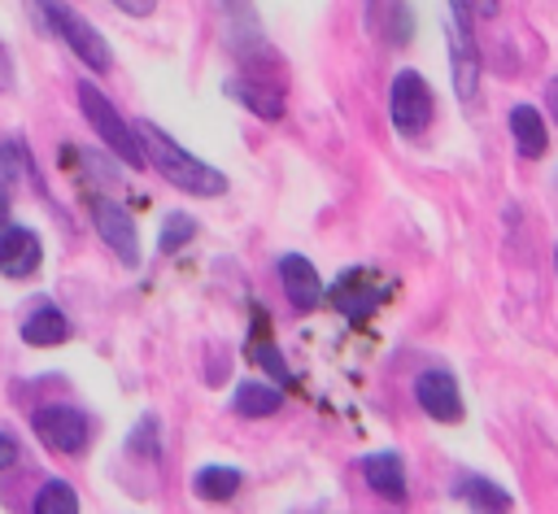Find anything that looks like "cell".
I'll return each instance as SVG.
<instances>
[{
  "mask_svg": "<svg viewBox=\"0 0 558 514\" xmlns=\"http://www.w3.org/2000/svg\"><path fill=\"white\" fill-rule=\"evenodd\" d=\"M135 135H140V148H144L148 166H157V174L166 183H174L179 192H192V196H222L227 192V174L214 170L209 161L192 157L187 148H179L161 126L135 122Z\"/></svg>",
  "mask_w": 558,
  "mask_h": 514,
  "instance_id": "cell-1",
  "label": "cell"
},
{
  "mask_svg": "<svg viewBox=\"0 0 558 514\" xmlns=\"http://www.w3.org/2000/svg\"><path fill=\"white\" fill-rule=\"evenodd\" d=\"M78 109L87 113V122L96 126V135L126 161V166H148V157H144V148H140V135H135V126H126L122 122V113L105 100V91L100 87H92V83H78Z\"/></svg>",
  "mask_w": 558,
  "mask_h": 514,
  "instance_id": "cell-2",
  "label": "cell"
},
{
  "mask_svg": "<svg viewBox=\"0 0 558 514\" xmlns=\"http://www.w3.org/2000/svg\"><path fill=\"white\" fill-rule=\"evenodd\" d=\"M436 105H432V87L418 70H401L392 78V91H388V118L401 135H418L427 122H432Z\"/></svg>",
  "mask_w": 558,
  "mask_h": 514,
  "instance_id": "cell-3",
  "label": "cell"
},
{
  "mask_svg": "<svg viewBox=\"0 0 558 514\" xmlns=\"http://www.w3.org/2000/svg\"><path fill=\"white\" fill-rule=\"evenodd\" d=\"M31 427L48 449L70 453V457L87 449V431H92V423H87V414L78 405H39L31 414Z\"/></svg>",
  "mask_w": 558,
  "mask_h": 514,
  "instance_id": "cell-4",
  "label": "cell"
},
{
  "mask_svg": "<svg viewBox=\"0 0 558 514\" xmlns=\"http://www.w3.org/2000/svg\"><path fill=\"white\" fill-rule=\"evenodd\" d=\"M471 4H453L449 9V52H453V87L462 100H475L480 91V48H475V35H471Z\"/></svg>",
  "mask_w": 558,
  "mask_h": 514,
  "instance_id": "cell-5",
  "label": "cell"
},
{
  "mask_svg": "<svg viewBox=\"0 0 558 514\" xmlns=\"http://www.w3.org/2000/svg\"><path fill=\"white\" fill-rule=\"evenodd\" d=\"M87 209H92V222H96L100 240H105L126 266H135V261H140V240H135L131 213H126L118 200H109V196H87Z\"/></svg>",
  "mask_w": 558,
  "mask_h": 514,
  "instance_id": "cell-6",
  "label": "cell"
},
{
  "mask_svg": "<svg viewBox=\"0 0 558 514\" xmlns=\"http://www.w3.org/2000/svg\"><path fill=\"white\" fill-rule=\"evenodd\" d=\"M44 13H48V22L65 35V44H70V48H74L92 70H109L113 52H109V44L100 39V30H96V26H87V22H83L78 13H70L65 4H48Z\"/></svg>",
  "mask_w": 558,
  "mask_h": 514,
  "instance_id": "cell-7",
  "label": "cell"
},
{
  "mask_svg": "<svg viewBox=\"0 0 558 514\" xmlns=\"http://www.w3.org/2000/svg\"><path fill=\"white\" fill-rule=\"evenodd\" d=\"M414 396L423 405V414H432L436 423H458L462 418V396L449 370H423L414 379Z\"/></svg>",
  "mask_w": 558,
  "mask_h": 514,
  "instance_id": "cell-8",
  "label": "cell"
},
{
  "mask_svg": "<svg viewBox=\"0 0 558 514\" xmlns=\"http://www.w3.org/2000/svg\"><path fill=\"white\" fill-rule=\"evenodd\" d=\"M44 261V248H39V235L31 227H0V274L9 279H26L35 274Z\"/></svg>",
  "mask_w": 558,
  "mask_h": 514,
  "instance_id": "cell-9",
  "label": "cell"
},
{
  "mask_svg": "<svg viewBox=\"0 0 558 514\" xmlns=\"http://www.w3.org/2000/svg\"><path fill=\"white\" fill-rule=\"evenodd\" d=\"M279 283L292 301V309H314L323 301V283H318V270L301 257V253H283L279 257Z\"/></svg>",
  "mask_w": 558,
  "mask_h": 514,
  "instance_id": "cell-10",
  "label": "cell"
},
{
  "mask_svg": "<svg viewBox=\"0 0 558 514\" xmlns=\"http://www.w3.org/2000/svg\"><path fill=\"white\" fill-rule=\"evenodd\" d=\"M231 87V96L240 100V105H248L257 118H266V122H279L283 118V91L275 87V83H262V78H231L227 83Z\"/></svg>",
  "mask_w": 558,
  "mask_h": 514,
  "instance_id": "cell-11",
  "label": "cell"
},
{
  "mask_svg": "<svg viewBox=\"0 0 558 514\" xmlns=\"http://www.w3.org/2000/svg\"><path fill=\"white\" fill-rule=\"evenodd\" d=\"M362 475H366L371 492H379L388 501H405V466L397 453H371L362 462Z\"/></svg>",
  "mask_w": 558,
  "mask_h": 514,
  "instance_id": "cell-12",
  "label": "cell"
},
{
  "mask_svg": "<svg viewBox=\"0 0 558 514\" xmlns=\"http://www.w3.org/2000/svg\"><path fill=\"white\" fill-rule=\"evenodd\" d=\"M510 135H514V148L523 157H545V148H549L545 122H541V113L532 105H514L510 109Z\"/></svg>",
  "mask_w": 558,
  "mask_h": 514,
  "instance_id": "cell-13",
  "label": "cell"
},
{
  "mask_svg": "<svg viewBox=\"0 0 558 514\" xmlns=\"http://www.w3.org/2000/svg\"><path fill=\"white\" fill-rule=\"evenodd\" d=\"M65 335H70V322H65V314H61V309H52V305L31 309V314H26V322H22V340H26V344H35V348H44V344H61Z\"/></svg>",
  "mask_w": 558,
  "mask_h": 514,
  "instance_id": "cell-14",
  "label": "cell"
},
{
  "mask_svg": "<svg viewBox=\"0 0 558 514\" xmlns=\"http://www.w3.org/2000/svg\"><path fill=\"white\" fill-rule=\"evenodd\" d=\"M240 484H244V475L235 466H201L192 475V492L205 501H231L240 492Z\"/></svg>",
  "mask_w": 558,
  "mask_h": 514,
  "instance_id": "cell-15",
  "label": "cell"
},
{
  "mask_svg": "<svg viewBox=\"0 0 558 514\" xmlns=\"http://www.w3.org/2000/svg\"><path fill=\"white\" fill-rule=\"evenodd\" d=\"M458 497H462V501H471V505H475V514H506V510H510V497H506L497 484H488L484 475L462 479V484H458Z\"/></svg>",
  "mask_w": 558,
  "mask_h": 514,
  "instance_id": "cell-16",
  "label": "cell"
},
{
  "mask_svg": "<svg viewBox=\"0 0 558 514\" xmlns=\"http://www.w3.org/2000/svg\"><path fill=\"white\" fill-rule=\"evenodd\" d=\"M231 405H235V414H244V418H266V414L279 409V392L266 388V383H253V379H248V383L235 388Z\"/></svg>",
  "mask_w": 558,
  "mask_h": 514,
  "instance_id": "cell-17",
  "label": "cell"
},
{
  "mask_svg": "<svg viewBox=\"0 0 558 514\" xmlns=\"http://www.w3.org/2000/svg\"><path fill=\"white\" fill-rule=\"evenodd\" d=\"M35 514H78V497L65 479H44L39 492H35Z\"/></svg>",
  "mask_w": 558,
  "mask_h": 514,
  "instance_id": "cell-18",
  "label": "cell"
},
{
  "mask_svg": "<svg viewBox=\"0 0 558 514\" xmlns=\"http://www.w3.org/2000/svg\"><path fill=\"white\" fill-rule=\"evenodd\" d=\"M336 305H340L349 318H362V314H371V309L379 305V292H375V287H353V279L344 274V279L336 283Z\"/></svg>",
  "mask_w": 558,
  "mask_h": 514,
  "instance_id": "cell-19",
  "label": "cell"
},
{
  "mask_svg": "<svg viewBox=\"0 0 558 514\" xmlns=\"http://www.w3.org/2000/svg\"><path fill=\"white\" fill-rule=\"evenodd\" d=\"M192 235H196V218H192V213H170V218L161 222L157 248H161V253H174V248H183Z\"/></svg>",
  "mask_w": 558,
  "mask_h": 514,
  "instance_id": "cell-20",
  "label": "cell"
},
{
  "mask_svg": "<svg viewBox=\"0 0 558 514\" xmlns=\"http://www.w3.org/2000/svg\"><path fill=\"white\" fill-rule=\"evenodd\" d=\"M153 436H157V418H144V423L131 431V449L153 457V453H157V440H153Z\"/></svg>",
  "mask_w": 558,
  "mask_h": 514,
  "instance_id": "cell-21",
  "label": "cell"
},
{
  "mask_svg": "<svg viewBox=\"0 0 558 514\" xmlns=\"http://www.w3.org/2000/svg\"><path fill=\"white\" fill-rule=\"evenodd\" d=\"M17 462V440L9 431H0V470H9Z\"/></svg>",
  "mask_w": 558,
  "mask_h": 514,
  "instance_id": "cell-22",
  "label": "cell"
},
{
  "mask_svg": "<svg viewBox=\"0 0 558 514\" xmlns=\"http://www.w3.org/2000/svg\"><path fill=\"white\" fill-rule=\"evenodd\" d=\"M253 357H257V362H266V366H270V375H283V357H275V348H257Z\"/></svg>",
  "mask_w": 558,
  "mask_h": 514,
  "instance_id": "cell-23",
  "label": "cell"
},
{
  "mask_svg": "<svg viewBox=\"0 0 558 514\" xmlns=\"http://www.w3.org/2000/svg\"><path fill=\"white\" fill-rule=\"evenodd\" d=\"M545 105H549V113H554V122H558V78H549V87H545Z\"/></svg>",
  "mask_w": 558,
  "mask_h": 514,
  "instance_id": "cell-24",
  "label": "cell"
},
{
  "mask_svg": "<svg viewBox=\"0 0 558 514\" xmlns=\"http://www.w3.org/2000/svg\"><path fill=\"white\" fill-rule=\"evenodd\" d=\"M122 9H126V13H153V4H135V0H126Z\"/></svg>",
  "mask_w": 558,
  "mask_h": 514,
  "instance_id": "cell-25",
  "label": "cell"
}]
</instances>
